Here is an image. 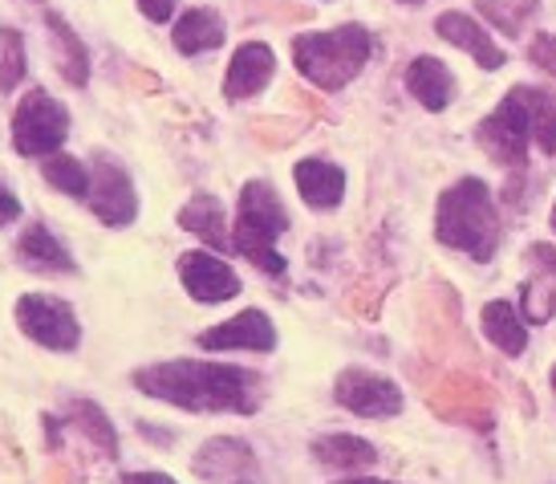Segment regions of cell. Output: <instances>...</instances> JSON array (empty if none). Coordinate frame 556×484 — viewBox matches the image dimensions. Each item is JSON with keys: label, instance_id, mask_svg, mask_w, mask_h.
I'll use <instances>...</instances> for the list:
<instances>
[{"label": "cell", "instance_id": "6da1fadb", "mask_svg": "<svg viewBox=\"0 0 556 484\" xmlns=\"http://www.w3.org/2000/svg\"><path fill=\"white\" fill-rule=\"evenodd\" d=\"M135 387L142 395H151V399L184 407V411H236V415H252L264 399V383L256 371L203 359L151 362V367L135 371Z\"/></svg>", "mask_w": 556, "mask_h": 484}, {"label": "cell", "instance_id": "7a4b0ae2", "mask_svg": "<svg viewBox=\"0 0 556 484\" xmlns=\"http://www.w3.org/2000/svg\"><path fill=\"white\" fill-rule=\"evenodd\" d=\"M434 236L447 249L467 252L471 261H492L500 249V212H495L492 188L483 179H459L455 188L439 196L434 208Z\"/></svg>", "mask_w": 556, "mask_h": 484}, {"label": "cell", "instance_id": "3957f363", "mask_svg": "<svg viewBox=\"0 0 556 484\" xmlns=\"http://www.w3.org/2000/svg\"><path fill=\"white\" fill-rule=\"evenodd\" d=\"M374 37L362 25H338L325 33H301L293 41V62L301 78H309L321 90H341L362 74L370 62Z\"/></svg>", "mask_w": 556, "mask_h": 484}, {"label": "cell", "instance_id": "277c9868", "mask_svg": "<svg viewBox=\"0 0 556 484\" xmlns=\"http://www.w3.org/2000/svg\"><path fill=\"white\" fill-rule=\"evenodd\" d=\"M289 233V212L280 203L277 188L252 179L240 191V208H236V228H232V249L248 257L256 269L280 277L285 273V257L277 252V240Z\"/></svg>", "mask_w": 556, "mask_h": 484}, {"label": "cell", "instance_id": "5b68a950", "mask_svg": "<svg viewBox=\"0 0 556 484\" xmlns=\"http://www.w3.org/2000/svg\"><path fill=\"white\" fill-rule=\"evenodd\" d=\"M70 139V110L46 90H29L13 110V151L25 159L58 156Z\"/></svg>", "mask_w": 556, "mask_h": 484}, {"label": "cell", "instance_id": "8992f818", "mask_svg": "<svg viewBox=\"0 0 556 484\" xmlns=\"http://www.w3.org/2000/svg\"><path fill=\"white\" fill-rule=\"evenodd\" d=\"M16 326L25 338H33L37 346L46 350H58V355H70L78 350L81 343V326H78V313L70 301L62 297H49V294H21L16 297Z\"/></svg>", "mask_w": 556, "mask_h": 484}, {"label": "cell", "instance_id": "52a82bcc", "mask_svg": "<svg viewBox=\"0 0 556 484\" xmlns=\"http://www.w3.org/2000/svg\"><path fill=\"white\" fill-rule=\"evenodd\" d=\"M476 139L495 163H508V167L525 163L528 147H532V123H528V107L520 86H511V95L476 126Z\"/></svg>", "mask_w": 556, "mask_h": 484}, {"label": "cell", "instance_id": "ba28073f", "mask_svg": "<svg viewBox=\"0 0 556 484\" xmlns=\"http://www.w3.org/2000/svg\"><path fill=\"white\" fill-rule=\"evenodd\" d=\"M86 203L90 212L106 228H126L139 216V196H135V184H130V172L106 151H98L90 163V191H86Z\"/></svg>", "mask_w": 556, "mask_h": 484}, {"label": "cell", "instance_id": "9c48e42d", "mask_svg": "<svg viewBox=\"0 0 556 484\" xmlns=\"http://www.w3.org/2000/svg\"><path fill=\"white\" fill-rule=\"evenodd\" d=\"M333 399L362 420H394V415H402V404H406L394 378L366 371V367L341 371L338 383H333Z\"/></svg>", "mask_w": 556, "mask_h": 484}, {"label": "cell", "instance_id": "30bf717a", "mask_svg": "<svg viewBox=\"0 0 556 484\" xmlns=\"http://www.w3.org/2000/svg\"><path fill=\"white\" fill-rule=\"evenodd\" d=\"M191 472L207 484H261V460L236 436L207 439L191 460Z\"/></svg>", "mask_w": 556, "mask_h": 484}, {"label": "cell", "instance_id": "8fae6325", "mask_svg": "<svg viewBox=\"0 0 556 484\" xmlns=\"http://www.w3.org/2000/svg\"><path fill=\"white\" fill-rule=\"evenodd\" d=\"M179 282L195 301L203 306H219V301H232L240 294V277L228 261H219L216 252L191 249L179 257Z\"/></svg>", "mask_w": 556, "mask_h": 484}, {"label": "cell", "instance_id": "7c38bea8", "mask_svg": "<svg viewBox=\"0 0 556 484\" xmlns=\"http://www.w3.org/2000/svg\"><path fill=\"white\" fill-rule=\"evenodd\" d=\"M200 346L203 350H256V355H268L277 346V326L264 310H240L228 322L203 330Z\"/></svg>", "mask_w": 556, "mask_h": 484}, {"label": "cell", "instance_id": "4fadbf2b", "mask_svg": "<svg viewBox=\"0 0 556 484\" xmlns=\"http://www.w3.org/2000/svg\"><path fill=\"white\" fill-rule=\"evenodd\" d=\"M277 74V53L264 46V41H248L232 53L228 62V78H224V98L228 102H244L256 98Z\"/></svg>", "mask_w": 556, "mask_h": 484}, {"label": "cell", "instance_id": "5bb4252c", "mask_svg": "<svg viewBox=\"0 0 556 484\" xmlns=\"http://www.w3.org/2000/svg\"><path fill=\"white\" fill-rule=\"evenodd\" d=\"M16 261L29 269V273H49V277L78 273V261L70 257V249L49 233L46 224H29L25 233L16 236Z\"/></svg>", "mask_w": 556, "mask_h": 484}, {"label": "cell", "instance_id": "9a60e30c", "mask_svg": "<svg viewBox=\"0 0 556 484\" xmlns=\"http://www.w3.org/2000/svg\"><path fill=\"white\" fill-rule=\"evenodd\" d=\"M528 261H532V277L525 282V313L532 326H544L556 313V249L532 245Z\"/></svg>", "mask_w": 556, "mask_h": 484}, {"label": "cell", "instance_id": "2e32d148", "mask_svg": "<svg viewBox=\"0 0 556 484\" xmlns=\"http://www.w3.org/2000/svg\"><path fill=\"white\" fill-rule=\"evenodd\" d=\"M296 191L309 208H338L341 196H345V172L329 159H301L293 167Z\"/></svg>", "mask_w": 556, "mask_h": 484}, {"label": "cell", "instance_id": "e0dca14e", "mask_svg": "<svg viewBox=\"0 0 556 484\" xmlns=\"http://www.w3.org/2000/svg\"><path fill=\"white\" fill-rule=\"evenodd\" d=\"M434 29H439V37H443V41L467 49V53H471V58H476L483 70H500V65L508 62V53H504V49L492 41V33L479 29V25L467 13H443Z\"/></svg>", "mask_w": 556, "mask_h": 484}, {"label": "cell", "instance_id": "ac0fdd59", "mask_svg": "<svg viewBox=\"0 0 556 484\" xmlns=\"http://www.w3.org/2000/svg\"><path fill=\"white\" fill-rule=\"evenodd\" d=\"M406 90L427 110H447L455 98V74L439 58H415L406 65Z\"/></svg>", "mask_w": 556, "mask_h": 484}, {"label": "cell", "instance_id": "d6986e66", "mask_svg": "<svg viewBox=\"0 0 556 484\" xmlns=\"http://www.w3.org/2000/svg\"><path fill=\"white\" fill-rule=\"evenodd\" d=\"M313 456H317V464L338 469V472H366V469L378 464V448H374L370 439L345 436V432L313 439Z\"/></svg>", "mask_w": 556, "mask_h": 484}, {"label": "cell", "instance_id": "ffe728a7", "mask_svg": "<svg viewBox=\"0 0 556 484\" xmlns=\"http://www.w3.org/2000/svg\"><path fill=\"white\" fill-rule=\"evenodd\" d=\"M175 49L187 53V58H195V53H207V49H219L224 46V16L212 13V9H187L179 21H175Z\"/></svg>", "mask_w": 556, "mask_h": 484}, {"label": "cell", "instance_id": "44dd1931", "mask_svg": "<svg viewBox=\"0 0 556 484\" xmlns=\"http://www.w3.org/2000/svg\"><path fill=\"white\" fill-rule=\"evenodd\" d=\"M479 322H483L488 343H492L500 355H508V359H520V355H525L528 326H525V318L516 313V306H508V301H488Z\"/></svg>", "mask_w": 556, "mask_h": 484}, {"label": "cell", "instance_id": "7402d4cb", "mask_svg": "<svg viewBox=\"0 0 556 484\" xmlns=\"http://www.w3.org/2000/svg\"><path fill=\"white\" fill-rule=\"evenodd\" d=\"M179 224L187 233H195L200 240H207L212 249H232V236H228V224H224V203L216 196L200 191L195 200H187V208L179 212Z\"/></svg>", "mask_w": 556, "mask_h": 484}, {"label": "cell", "instance_id": "603a6c76", "mask_svg": "<svg viewBox=\"0 0 556 484\" xmlns=\"http://www.w3.org/2000/svg\"><path fill=\"white\" fill-rule=\"evenodd\" d=\"M46 25L53 33V49H58V65L70 86H86L90 82V53L81 46V37L70 29V21L58 13H46Z\"/></svg>", "mask_w": 556, "mask_h": 484}, {"label": "cell", "instance_id": "cb8c5ba5", "mask_svg": "<svg viewBox=\"0 0 556 484\" xmlns=\"http://www.w3.org/2000/svg\"><path fill=\"white\" fill-rule=\"evenodd\" d=\"M528 107V123H532V142L544 156H556V95L544 86H520Z\"/></svg>", "mask_w": 556, "mask_h": 484}, {"label": "cell", "instance_id": "d4e9b609", "mask_svg": "<svg viewBox=\"0 0 556 484\" xmlns=\"http://www.w3.org/2000/svg\"><path fill=\"white\" fill-rule=\"evenodd\" d=\"M41 175H46L58 191L74 196V200H86V191H90V172H86V163L74 156H65V151L41 159Z\"/></svg>", "mask_w": 556, "mask_h": 484}, {"label": "cell", "instance_id": "484cf974", "mask_svg": "<svg viewBox=\"0 0 556 484\" xmlns=\"http://www.w3.org/2000/svg\"><path fill=\"white\" fill-rule=\"evenodd\" d=\"M70 420H74V427H78L81 436H90L110 460L118 456V432H114V423L106 420V411H102L98 404H86V399L70 404Z\"/></svg>", "mask_w": 556, "mask_h": 484}, {"label": "cell", "instance_id": "4316f807", "mask_svg": "<svg viewBox=\"0 0 556 484\" xmlns=\"http://www.w3.org/2000/svg\"><path fill=\"white\" fill-rule=\"evenodd\" d=\"M25 70H29L25 37L13 25H0V95H13L21 78H25Z\"/></svg>", "mask_w": 556, "mask_h": 484}, {"label": "cell", "instance_id": "83f0119b", "mask_svg": "<svg viewBox=\"0 0 556 484\" xmlns=\"http://www.w3.org/2000/svg\"><path fill=\"white\" fill-rule=\"evenodd\" d=\"M479 13L504 33H525V25L536 16V0H479Z\"/></svg>", "mask_w": 556, "mask_h": 484}, {"label": "cell", "instance_id": "f1b7e54d", "mask_svg": "<svg viewBox=\"0 0 556 484\" xmlns=\"http://www.w3.org/2000/svg\"><path fill=\"white\" fill-rule=\"evenodd\" d=\"M528 53H532V62L544 65V70H548V74L556 78V33H548V37H536Z\"/></svg>", "mask_w": 556, "mask_h": 484}, {"label": "cell", "instance_id": "f546056e", "mask_svg": "<svg viewBox=\"0 0 556 484\" xmlns=\"http://www.w3.org/2000/svg\"><path fill=\"white\" fill-rule=\"evenodd\" d=\"M16 220H21V200H16V191L0 179V228H9Z\"/></svg>", "mask_w": 556, "mask_h": 484}, {"label": "cell", "instance_id": "4dcf8cb0", "mask_svg": "<svg viewBox=\"0 0 556 484\" xmlns=\"http://www.w3.org/2000/svg\"><path fill=\"white\" fill-rule=\"evenodd\" d=\"M142 16H151V21H167L175 13V0H139Z\"/></svg>", "mask_w": 556, "mask_h": 484}, {"label": "cell", "instance_id": "1f68e13d", "mask_svg": "<svg viewBox=\"0 0 556 484\" xmlns=\"http://www.w3.org/2000/svg\"><path fill=\"white\" fill-rule=\"evenodd\" d=\"M123 484H179V481L167 476V472H126Z\"/></svg>", "mask_w": 556, "mask_h": 484}, {"label": "cell", "instance_id": "d6a6232c", "mask_svg": "<svg viewBox=\"0 0 556 484\" xmlns=\"http://www.w3.org/2000/svg\"><path fill=\"white\" fill-rule=\"evenodd\" d=\"M338 484H394V481H378V476H350V481H338Z\"/></svg>", "mask_w": 556, "mask_h": 484}, {"label": "cell", "instance_id": "836d02e7", "mask_svg": "<svg viewBox=\"0 0 556 484\" xmlns=\"http://www.w3.org/2000/svg\"><path fill=\"white\" fill-rule=\"evenodd\" d=\"M402 4H422V0H402Z\"/></svg>", "mask_w": 556, "mask_h": 484}, {"label": "cell", "instance_id": "e575fe53", "mask_svg": "<svg viewBox=\"0 0 556 484\" xmlns=\"http://www.w3.org/2000/svg\"><path fill=\"white\" fill-rule=\"evenodd\" d=\"M553 228H556V203H553Z\"/></svg>", "mask_w": 556, "mask_h": 484}, {"label": "cell", "instance_id": "d590c367", "mask_svg": "<svg viewBox=\"0 0 556 484\" xmlns=\"http://www.w3.org/2000/svg\"><path fill=\"white\" fill-rule=\"evenodd\" d=\"M553 390H556V367H553Z\"/></svg>", "mask_w": 556, "mask_h": 484}]
</instances>
